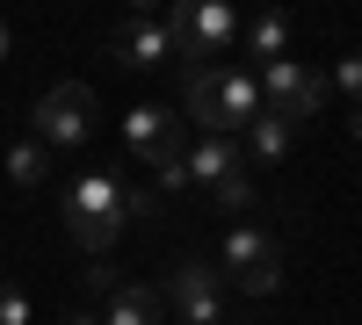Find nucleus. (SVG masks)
<instances>
[{
  "label": "nucleus",
  "mask_w": 362,
  "mask_h": 325,
  "mask_svg": "<svg viewBox=\"0 0 362 325\" xmlns=\"http://www.w3.org/2000/svg\"><path fill=\"white\" fill-rule=\"evenodd\" d=\"M124 145H131L145 166H167L189 137H181V116H174L167 102H145V109H131V116H124Z\"/></svg>",
  "instance_id": "1a4fd4ad"
},
{
  "label": "nucleus",
  "mask_w": 362,
  "mask_h": 325,
  "mask_svg": "<svg viewBox=\"0 0 362 325\" xmlns=\"http://www.w3.org/2000/svg\"><path fill=\"white\" fill-rule=\"evenodd\" d=\"M58 325H102V311H66Z\"/></svg>",
  "instance_id": "aec40b11"
},
{
  "label": "nucleus",
  "mask_w": 362,
  "mask_h": 325,
  "mask_svg": "<svg viewBox=\"0 0 362 325\" xmlns=\"http://www.w3.org/2000/svg\"><path fill=\"white\" fill-rule=\"evenodd\" d=\"M51 166H58V152H44L37 137H15V145H8V181H15V188H44Z\"/></svg>",
  "instance_id": "4468645a"
},
{
  "label": "nucleus",
  "mask_w": 362,
  "mask_h": 325,
  "mask_svg": "<svg viewBox=\"0 0 362 325\" xmlns=\"http://www.w3.org/2000/svg\"><path fill=\"white\" fill-rule=\"evenodd\" d=\"M348 130H355V145H362V109H348Z\"/></svg>",
  "instance_id": "412c9836"
},
{
  "label": "nucleus",
  "mask_w": 362,
  "mask_h": 325,
  "mask_svg": "<svg viewBox=\"0 0 362 325\" xmlns=\"http://www.w3.org/2000/svg\"><path fill=\"white\" fill-rule=\"evenodd\" d=\"M239 44H247L254 73H261V66H276V58H290V15H283V8L247 15V22H239Z\"/></svg>",
  "instance_id": "f8f14e48"
},
{
  "label": "nucleus",
  "mask_w": 362,
  "mask_h": 325,
  "mask_svg": "<svg viewBox=\"0 0 362 325\" xmlns=\"http://www.w3.org/2000/svg\"><path fill=\"white\" fill-rule=\"evenodd\" d=\"M109 51L124 58L131 73H160L167 58H174V29H167V15H160V8H138V15H124V22H116Z\"/></svg>",
  "instance_id": "6e6552de"
},
{
  "label": "nucleus",
  "mask_w": 362,
  "mask_h": 325,
  "mask_svg": "<svg viewBox=\"0 0 362 325\" xmlns=\"http://www.w3.org/2000/svg\"><path fill=\"white\" fill-rule=\"evenodd\" d=\"M58 217H66V239L80 253H116V239H124V224H131V202H124V181L116 173H80V181L66 188V202H58Z\"/></svg>",
  "instance_id": "f03ea898"
},
{
  "label": "nucleus",
  "mask_w": 362,
  "mask_h": 325,
  "mask_svg": "<svg viewBox=\"0 0 362 325\" xmlns=\"http://www.w3.org/2000/svg\"><path fill=\"white\" fill-rule=\"evenodd\" d=\"M0 325H29V297L15 282H0Z\"/></svg>",
  "instance_id": "6ab92c4d"
},
{
  "label": "nucleus",
  "mask_w": 362,
  "mask_h": 325,
  "mask_svg": "<svg viewBox=\"0 0 362 325\" xmlns=\"http://www.w3.org/2000/svg\"><path fill=\"white\" fill-rule=\"evenodd\" d=\"M124 202H131V224H153L160 217V188H124Z\"/></svg>",
  "instance_id": "a211bd4d"
},
{
  "label": "nucleus",
  "mask_w": 362,
  "mask_h": 325,
  "mask_svg": "<svg viewBox=\"0 0 362 325\" xmlns=\"http://www.w3.org/2000/svg\"><path fill=\"white\" fill-rule=\"evenodd\" d=\"M239 137H247V152H254L261 166H276V159H290V137H297V123H290V116H276V109H261V116H254V123L239 130Z\"/></svg>",
  "instance_id": "ddd939ff"
},
{
  "label": "nucleus",
  "mask_w": 362,
  "mask_h": 325,
  "mask_svg": "<svg viewBox=\"0 0 362 325\" xmlns=\"http://www.w3.org/2000/svg\"><path fill=\"white\" fill-rule=\"evenodd\" d=\"M261 109V80L247 66H181V116L196 137H239Z\"/></svg>",
  "instance_id": "f257e3e1"
},
{
  "label": "nucleus",
  "mask_w": 362,
  "mask_h": 325,
  "mask_svg": "<svg viewBox=\"0 0 362 325\" xmlns=\"http://www.w3.org/2000/svg\"><path fill=\"white\" fill-rule=\"evenodd\" d=\"M326 87H341V94L362 109V51H348V58H334V73H326Z\"/></svg>",
  "instance_id": "2eb2a0df"
},
{
  "label": "nucleus",
  "mask_w": 362,
  "mask_h": 325,
  "mask_svg": "<svg viewBox=\"0 0 362 325\" xmlns=\"http://www.w3.org/2000/svg\"><path fill=\"white\" fill-rule=\"evenodd\" d=\"M87 289L102 297V325H167V297L153 282H131L116 268H87Z\"/></svg>",
  "instance_id": "0eeeda50"
},
{
  "label": "nucleus",
  "mask_w": 362,
  "mask_h": 325,
  "mask_svg": "<svg viewBox=\"0 0 362 325\" xmlns=\"http://www.w3.org/2000/svg\"><path fill=\"white\" fill-rule=\"evenodd\" d=\"M167 311L181 318V325H225V311H232V282L210 268V260H189L181 253L174 268H167Z\"/></svg>",
  "instance_id": "20e7f679"
},
{
  "label": "nucleus",
  "mask_w": 362,
  "mask_h": 325,
  "mask_svg": "<svg viewBox=\"0 0 362 325\" xmlns=\"http://www.w3.org/2000/svg\"><path fill=\"white\" fill-rule=\"evenodd\" d=\"M167 29L181 66H225V51L239 44V15L225 0H181V8H167Z\"/></svg>",
  "instance_id": "7ed1b4c3"
},
{
  "label": "nucleus",
  "mask_w": 362,
  "mask_h": 325,
  "mask_svg": "<svg viewBox=\"0 0 362 325\" xmlns=\"http://www.w3.org/2000/svg\"><path fill=\"white\" fill-rule=\"evenodd\" d=\"M0 58H8V22H0Z\"/></svg>",
  "instance_id": "4be33fe9"
},
{
  "label": "nucleus",
  "mask_w": 362,
  "mask_h": 325,
  "mask_svg": "<svg viewBox=\"0 0 362 325\" xmlns=\"http://www.w3.org/2000/svg\"><path fill=\"white\" fill-rule=\"evenodd\" d=\"M276 260H283L276 231H261L254 217H239V224L225 231V246H218V275H225V282H239V275H254V268H276Z\"/></svg>",
  "instance_id": "9d476101"
},
{
  "label": "nucleus",
  "mask_w": 362,
  "mask_h": 325,
  "mask_svg": "<svg viewBox=\"0 0 362 325\" xmlns=\"http://www.w3.org/2000/svg\"><path fill=\"white\" fill-rule=\"evenodd\" d=\"M87 130H95V94H87L80 80H58L51 94H37V109H29V137H37L44 152H73Z\"/></svg>",
  "instance_id": "39448f33"
},
{
  "label": "nucleus",
  "mask_w": 362,
  "mask_h": 325,
  "mask_svg": "<svg viewBox=\"0 0 362 325\" xmlns=\"http://www.w3.org/2000/svg\"><path fill=\"white\" fill-rule=\"evenodd\" d=\"M254 80H261V102L276 116H290V123H312V116L326 109V94H334L326 73H312L305 58H276V66H261Z\"/></svg>",
  "instance_id": "423d86ee"
},
{
  "label": "nucleus",
  "mask_w": 362,
  "mask_h": 325,
  "mask_svg": "<svg viewBox=\"0 0 362 325\" xmlns=\"http://www.w3.org/2000/svg\"><path fill=\"white\" fill-rule=\"evenodd\" d=\"M232 173H247L239 137H196L189 145V188H225Z\"/></svg>",
  "instance_id": "9b49d317"
},
{
  "label": "nucleus",
  "mask_w": 362,
  "mask_h": 325,
  "mask_svg": "<svg viewBox=\"0 0 362 325\" xmlns=\"http://www.w3.org/2000/svg\"><path fill=\"white\" fill-rule=\"evenodd\" d=\"M232 289H239V297H276V289H283V260H276V268H254V275H239Z\"/></svg>",
  "instance_id": "f3484780"
},
{
  "label": "nucleus",
  "mask_w": 362,
  "mask_h": 325,
  "mask_svg": "<svg viewBox=\"0 0 362 325\" xmlns=\"http://www.w3.org/2000/svg\"><path fill=\"white\" fill-rule=\"evenodd\" d=\"M210 202H218V210H254V181H247V173H232L225 188H210Z\"/></svg>",
  "instance_id": "dca6fc26"
}]
</instances>
